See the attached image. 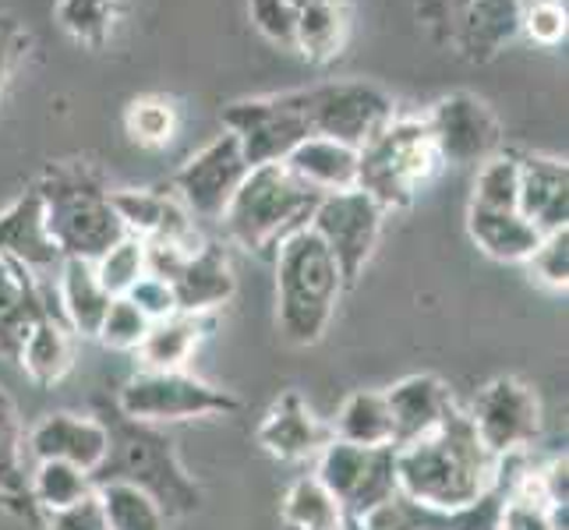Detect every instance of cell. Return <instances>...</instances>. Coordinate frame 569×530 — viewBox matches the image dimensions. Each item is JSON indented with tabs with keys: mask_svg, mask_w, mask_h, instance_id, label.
<instances>
[{
	"mask_svg": "<svg viewBox=\"0 0 569 530\" xmlns=\"http://www.w3.org/2000/svg\"><path fill=\"white\" fill-rule=\"evenodd\" d=\"M442 160L431 142L425 117H392V121L358 149V188L382 212L410 209L421 188L439 173Z\"/></svg>",
	"mask_w": 569,
	"mask_h": 530,
	"instance_id": "5",
	"label": "cell"
},
{
	"mask_svg": "<svg viewBox=\"0 0 569 530\" xmlns=\"http://www.w3.org/2000/svg\"><path fill=\"white\" fill-rule=\"evenodd\" d=\"M149 326L152 322L128 298H113L103 322H100V332H96V340H100L107 350H139Z\"/></svg>",
	"mask_w": 569,
	"mask_h": 530,
	"instance_id": "41",
	"label": "cell"
},
{
	"mask_svg": "<svg viewBox=\"0 0 569 530\" xmlns=\"http://www.w3.org/2000/svg\"><path fill=\"white\" fill-rule=\"evenodd\" d=\"M442 14L449 39L475 61L496 57L520 29V0H442Z\"/></svg>",
	"mask_w": 569,
	"mask_h": 530,
	"instance_id": "18",
	"label": "cell"
},
{
	"mask_svg": "<svg viewBox=\"0 0 569 530\" xmlns=\"http://www.w3.org/2000/svg\"><path fill=\"white\" fill-rule=\"evenodd\" d=\"M386 212L368 199L361 188L322 194V202L311 212V230L319 233V241L329 248L332 262L340 269L343 290H355L365 266L379 248Z\"/></svg>",
	"mask_w": 569,
	"mask_h": 530,
	"instance_id": "11",
	"label": "cell"
},
{
	"mask_svg": "<svg viewBox=\"0 0 569 530\" xmlns=\"http://www.w3.org/2000/svg\"><path fill=\"white\" fill-rule=\"evenodd\" d=\"M316 478L337 499L343 517H365L400 496L397 446H350L332 439L316 457Z\"/></svg>",
	"mask_w": 569,
	"mask_h": 530,
	"instance_id": "10",
	"label": "cell"
},
{
	"mask_svg": "<svg viewBox=\"0 0 569 530\" xmlns=\"http://www.w3.org/2000/svg\"><path fill=\"white\" fill-rule=\"evenodd\" d=\"M499 530H552L548 513H545L538 470L527 467L523 460L513 474V484H509V496H506L502 517H499Z\"/></svg>",
	"mask_w": 569,
	"mask_h": 530,
	"instance_id": "36",
	"label": "cell"
},
{
	"mask_svg": "<svg viewBox=\"0 0 569 530\" xmlns=\"http://www.w3.org/2000/svg\"><path fill=\"white\" fill-rule=\"evenodd\" d=\"M386 392L389 418H392V446H410L425 436H431L442 418L453 410V397L449 386L439 376H407L400 382H392Z\"/></svg>",
	"mask_w": 569,
	"mask_h": 530,
	"instance_id": "19",
	"label": "cell"
},
{
	"mask_svg": "<svg viewBox=\"0 0 569 530\" xmlns=\"http://www.w3.org/2000/svg\"><path fill=\"white\" fill-rule=\"evenodd\" d=\"M14 36L18 29L8 22V18H0V89H4L8 82V74H11V64H14Z\"/></svg>",
	"mask_w": 569,
	"mask_h": 530,
	"instance_id": "46",
	"label": "cell"
},
{
	"mask_svg": "<svg viewBox=\"0 0 569 530\" xmlns=\"http://www.w3.org/2000/svg\"><path fill=\"white\" fill-rule=\"evenodd\" d=\"M248 170L251 167L244 163L238 134L223 131L178 167V173H173V181H170L173 188L170 194L188 209L191 220L194 216H199V220H220L223 209L233 199V191H238L248 177Z\"/></svg>",
	"mask_w": 569,
	"mask_h": 530,
	"instance_id": "14",
	"label": "cell"
},
{
	"mask_svg": "<svg viewBox=\"0 0 569 530\" xmlns=\"http://www.w3.org/2000/svg\"><path fill=\"white\" fill-rule=\"evenodd\" d=\"M57 269H61V277H57V298H61L64 326L71 332H78V337L96 340V332H100V322H103L113 298L103 290V283L96 280L92 262L64 259Z\"/></svg>",
	"mask_w": 569,
	"mask_h": 530,
	"instance_id": "26",
	"label": "cell"
},
{
	"mask_svg": "<svg viewBox=\"0 0 569 530\" xmlns=\"http://www.w3.org/2000/svg\"><path fill=\"white\" fill-rule=\"evenodd\" d=\"M124 131L134 146L163 149L173 142V134H178V110H173V103L163 100V96H139V100L128 103Z\"/></svg>",
	"mask_w": 569,
	"mask_h": 530,
	"instance_id": "37",
	"label": "cell"
},
{
	"mask_svg": "<svg viewBox=\"0 0 569 530\" xmlns=\"http://www.w3.org/2000/svg\"><path fill=\"white\" fill-rule=\"evenodd\" d=\"M520 26L538 47H559L566 39V4L562 0H527L520 4Z\"/></svg>",
	"mask_w": 569,
	"mask_h": 530,
	"instance_id": "43",
	"label": "cell"
},
{
	"mask_svg": "<svg viewBox=\"0 0 569 530\" xmlns=\"http://www.w3.org/2000/svg\"><path fill=\"white\" fill-rule=\"evenodd\" d=\"M206 329V316H181L178 311V316L152 322L142 347L134 353L142 358L146 371H181L191 353L199 350Z\"/></svg>",
	"mask_w": 569,
	"mask_h": 530,
	"instance_id": "30",
	"label": "cell"
},
{
	"mask_svg": "<svg viewBox=\"0 0 569 530\" xmlns=\"http://www.w3.org/2000/svg\"><path fill=\"white\" fill-rule=\"evenodd\" d=\"M96 492L92 478L82 467L64 463V460H39L36 474L29 478V496L32 506L43 509V513H57V509H68L74 502H82L86 496Z\"/></svg>",
	"mask_w": 569,
	"mask_h": 530,
	"instance_id": "31",
	"label": "cell"
},
{
	"mask_svg": "<svg viewBox=\"0 0 569 530\" xmlns=\"http://www.w3.org/2000/svg\"><path fill=\"white\" fill-rule=\"evenodd\" d=\"M39 194H43V227L61 259L96 262L124 238V223L110 206V191L86 181H53L39 188Z\"/></svg>",
	"mask_w": 569,
	"mask_h": 530,
	"instance_id": "8",
	"label": "cell"
},
{
	"mask_svg": "<svg viewBox=\"0 0 569 530\" xmlns=\"http://www.w3.org/2000/svg\"><path fill=\"white\" fill-rule=\"evenodd\" d=\"M124 298H128L134 308H139L149 322H160V319L178 316V301H173L170 283H163L160 277H149V272L124 293Z\"/></svg>",
	"mask_w": 569,
	"mask_h": 530,
	"instance_id": "44",
	"label": "cell"
},
{
	"mask_svg": "<svg viewBox=\"0 0 569 530\" xmlns=\"http://www.w3.org/2000/svg\"><path fill=\"white\" fill-rule=\"evenodd\" d=\"M223 131L238 134L248 167L283 163L305 139H311V131L290 92L230 103L223 110Z\"/></svg>",
	"mask_w": 569,
	"mask_h": 530,
	"instance_id": "15",
	"label": "cell"
},
{
	"mask_svg": "<svg viewBox=\"0 0 569 530\" xmlns=\"http://www.w3.org/2000/svg\"><path fill=\"white\" fill-rule=\"evenodd\" d=\"M0 254H11V259H18L29 269H47L64 262L43 227V194L39 191H29L26 199H18L0 216Z\"/></svg>",
	"mask_w": 569,
	"mask_h": 530,
	"instance_id": "23",
	"label": "cell"
},
{
	"mask_svg": "<svg viewBox=\"0 0 569 530\" xmlns=\"http://www.w3.org/2000/svg\"><path fill=\"white\" fill-rule=\"evenodd\" d=\"M110 206L117 220L124 223V233L139 241H194L199 233L191 227L188 209L173 199L170 191L149 188H121L110 191Z\"/></svg>",
	"mask_w": 569,
	"mask_h": 530,
	"instance_id": "21",
	"label": "cell"
},
{
	"mask_svg": "<svg viewBox=\"0 0 569 530\" xmlns=\"http://www.w3.org/2000/svg\"><path fill=\"white\" fill-rule=\"evenodd\" d=\"M442 167H481L502 152V124L496 110L475 92H449L425 117Z\"/></svg>",
	"mask_w": 569,
	"mask_h": 530,
	"instance_id": "13",
	"label": "cell"
},
{
	"mask_svg": "<svg viewBox=\"0 0 569 530\" xmlns=\"http://www.w3.org/2000/svg\"><path fill=\"white\" fill-rule=\"evenodd\" d=\"M470 424H475L481 446L496 460L517 457L531 449L541 436V400L523 379L499 376L488 382L475 407H470Z\"/></svg>",
	"mask_w": 569,
	"mask_h": 530,
	"instance_id": "12",
	"label": "cell"
},
{
	"mask_svg": "<svg viewBox=\"0 0 569 530\" xmlns=\"http://www.w3.org/2000/svg\"><path fill=\"white\" fill-rule=\"evenodd\" d=\"M92 269L110 298H124V293L146 277V241L124 233L121 241L107 248L100 259L92 262Z\"/></svg>",
	"mask_w": 569,
	"mask_h": 530,
	"instance_id": "39",
	"label": "cell"
},
{
	"mask_svg": "<svg viewBox=\"0 0 569 530\" xmlns=\"http://www.w3.org/2000/svg\"><path fill=\"white\" fill-rule=\"evenodd\" d=\"M343 509L326 492L316 474H301L283 496V523L287 530H340Z\"/></svg>",
	"mask_w": 569,
	"mask_h": 530,
	"instance_id": "32",
	"label": "cell"
},
{
	"mask_svg": "<svg viewBox=\"0 0 569 530\" xmlns=\"http://www.w3.org/2000/svg\"><path fill=\"white\" fill-rule=\"evenodd\" d=\"M96 418L107 428V457L92 470V484H131L146 492L163 517H191L202 506V488L194 481L173 442L160 431V424L131 421L117 403L96 400Z\"/></svg>",
	"mask_w": 569,
	"mask_h": 530,
	"instance_id": "2",
	"label": "cell"
},
{
	"mask_svg": "<svg viewBox=\"0 0 569 530\" xmlns=\"http://www.w3.org/2000/svg\"><path fill=\"white\" fill-rule=\"evenodd\" d=\"M96 496H100L110 530H167L163 509L146 492H139V488L110 481V484H96Z\"/></svg>",
	"mask_w": 569,
	"mask_h": 530,
	"instance_id": "34",
	"label": "cell"
},
{
	"mask_svg": "<svg viewBox=\"0 0 569 530\" xmlns=\"http://www.w3.org/2000/svg\"><path fill=\"white\" fill-rule=\"evenodd\" d=\"M332 439L350 446H392V418L382 389H355L329 421Z\"/></svg>",
	"mask_w": 569,
	"mask_h": 530,
	"instance_id": "29",
	"label": "cell"
},
{
	"mask_svg": "<svg viewBox=\"0 0 569 530\" xmlns=\"http://www.w3.org/2000/svg\"><path fill=\"white\" fill-rule=\"evenodd\" d=\"M467 233L496 262H527V254L541 241V233L517 209L502 212V209L467 206Z\"/></svg>",
	"mask_w": 569,
	"mask_h": 530,
	"instance_id": "27",
	"label": "cell"
},
{
	"mask_svg": "<svg viewBox=\"0 0 569 530\" xmlns=\"http://www.w3.org/2000/svg\"><path fill=\"white\" fill-rule=\"evenodd\" d=\"M254 439H259V446L272 460L298 463V460H316L322 453L332 442V428L308 407V400L298 389H287L266 410Z\"/></svg>",
	"mask_w": 569,
	"mask_h": 530,
	"instance_id": "16",
	"label": "cell"
},
{
	"mask_svg": "<svg viewBox=\"0 0 569 530\" xmlns=\"http://www.w3.org/2000/svg\"><path fill=\"white\" fill-rule=\"evenodd\" d=\"M18 368L26 371L29 382H36L39 389H50L61 382L71 364H74V343H71V329L50 316L39 319L29 337L22 340V350H18Z\"/></svg>",
	"mask_w": 569,
	"mask_h": 530,
	"instance_id": "28",
	"label": "cell"
},
{
	"mask_svg": "<svg viewBox=\"0 0 569 530\" xmlns=\"http://www.w3.org/2000/svg\"><path fill=\"white\" fill-rule=\"evenodd\" d=\"M527 269L531 277L548 290H566L569 287V227L541 233L535 251L527 254Z\"/></svg>",
	"mask_w": 569,
	"mask_h": 530,
	"instance_id": "40",
	"label": "cell"
},
{
	"mask_svg": "<svg viewBox=\"0 0 569 530\" xmlns=\"http://www.w3.org/2000/svg\"><path fill=\"white\" fill-rule=\"evenodd\" d=\"M22 453H26L22 414H18V407L8 392L0 389V496L11 502H32Z\"/></svg>",
	"mask_w": 569,
	"mask_h": 530,
	"instance_id": "33",
	"label": "cell"
},
{
	"mask_svg": "<svg viewBox=\"0 0 569 530\" xmlns=\"http://www.w3.org/2000/svg\"><path fill=\"white\" fill-rule=\"evenodd\" d=\"M290 96L316 139H332L350 149H365L397 117L392 96L361 78L290 89Z\"/></svg>",
	"mask_w": 569,
	"mask_h": 530,
	"instance_id": "6",
	"label": "cell"
},
{
	"mask_svg": "<svg viewBox=\"0 0 569 530\" xmlns=\"http://www.w3.org/2000/svg\"><path fill=\"white\" fill-rule=\"evenodd\" d=\"M26 449L32 460H64L82 467L92 474L107 457V428L96 414H71V410H57L43 414L26 436Z\"/></svg>",
	"mask_w": 569,
	"mask_h": 530,
	"instance_id": "17",
	"label": "cell"
},
{
	"mask_svg": "<svg viewBox=\"0 0 569 530\" xmlns=\"http://www.w3.org/2000/svg\"><path fill=\"white\" fill-rule=\"evenodd\" d=\"M121 14V0H57V22L89 50L107 47V39Z\"/></svg>",
	"mask_w": 569,
	"mask_h": 530,
	"instance_id": "35",
	"label": "cell"
},
{
	"mask_svg": "<svg viewBox=\"0 0 569 530\" xmlns=\"http://www.w3.org/2000/svg\"><path fill=\"white\" fill-rule=\"evenodd\" d=\"M277 254V329L290 347H316L343 298L340 269L319 233L305 227L272 251Z\"/></svg>",
	"mask_w": 569,
	"mask_h": 530,
	"instance_id": "3",
	"label": "cell"
},
{
	"mask_svg": "<svg viewBox=\"0 0 569 530\" xmlns=\"http://www.w3.org/2000/svg\"><path fill=\"white\" fill-rule=\"evenodd\" d=\"M350 32L347 0H301L298 22H293V53L308 64L337 61Z\"/></svg>",
	"mask_w": 569,
	"mask_h": 530,
	"instance_id": "25",
	"label": "cell"
},
{
	"mask_svg": "<svg viewBox=\"0 0 569 530\" xmlns=\"http://www.w3.org/2000/svg\"><path fill=\"white\" fill-rule=\"evenodd\" d=\"M322 202L316 188L298 181L283 163L251 167L241 188L233 191L220 223L227 238L254 254L277 251L290 233L311 223V212Z\"/></svg>",
	"mask_w": 569,
	"mask_h": 530,
	"instance_id": "4",
	"label": "cell"
},
{
	"mask_svg": "<svg viewBox=\"0 0 569 530\" xmlns=\"http://www.w3.org/2000/svg\"><path fill=\"white\" fill-rule=\"evenodd\" d=\"M517 212L538 233L562 230L569 220V167L559 156H520Z\"/></svg>",
	"mask_w": 569,
	"mask_h": 530,
	"instance_id": "20",
	"label": "cell"
},
{
	"mask_svg": "<svg viewBox=\"0 0 569 530\" xmlns=\"http://www.w3.org/2000/svg\"><path fill=\"white\" fill-rule=\"evenodd\" d=\"M43 316H50L47 293L32 280V269L0 254V353L8 361H18L22 340Z\"/></svg>",
	"mask_w": 569,
	"mask_h": 530,
	"instance_id": "22",
	"label": "cell"
},
{
	"mask_svg": "<svg viewBox=\"0 0 569 530\" xmlns=\"http://www.w3.org/2000/svg\"><path fill=\"white\" fill-rule=\"evenodd\" d=\"M502 460L481 446L475 424L453 403L431 436L397 449L400 496L428 509H457L496 484Z\"/></svg>",
	"mask_w": 569,
	"mask_h": 530,
	"instance_id": "1",
	"label": "cell"
},
{
	"mask_svg": "<svg viewBox=\"0 0 569 530\" xmlns=\"http://www.w3.org/2000/svg\"><path fill=\"white\" fill-rule=\"evenodd\" d=\"M50 523L47 530H110L107 517H103V506L100 496H86L82 502H74L68 509H57V513H47Z\"/></svg>",
	"mask_w": 569,
	"mask_h": 530,
	"instance_id": "45",
	"label": "cell"
},
{
	"mask_svg": "<svg viewBox=\"0 0 569 530\" xmlns=\"http://www.w3.org/2000/svg\"><path fill=\"white\" fill-rule=\"evenodd\" d=\"M117 410L131 421L146 424H170V421H194V418H230L244 407L241 397L230 389L194 379L188 371H139L121 386L113 397Z\"/></svg>",
	"mask_w": 569,
	"mask_h": 530,
	"instance_id": "7",
	"label": "cell"
},
{
	"mask_svg": "<svg viewBox=\"0 0 569 530\" xmlns=\"http://www.w3.org/2000/svg\"><path fill=\"white\" fill-rule=\"evenodd\" d=\"M517 191H520V156H513V152H496L492 160H485L478 167L470 206L513 212L517 209Z\"/></svg>",
	"mask_w": 569,
	"mask_h": 530,
	"instance_id": "38",
	"label": "cell"
},
{
	"mask_svg": "<svg viewBox=\"0 0 569 530\" xmlns=\"http://www.w3.org/2000/svg\"><path fill=\"white\" fill-rule=\"evenodd\" d=\"M146 272L170 283L181 316H209L233 298V269L216 241H146Z\"/></svg>",
	"mask_w": 569,
	"mask_h": 530,
	"instance_id": "9",
	"label": "cell"
},
{
	"mask_svg": "<svg viewBox=\"0 0 569 530\" xmlns=\"http://www.w3.org/2000/svg\"><path fill=\"white\" fill-rule=\"evenodd\" d=\"M301 0H248V18L272 47L293 50V22H298Z\"/></svg>",
	"mask_w": 569,
	"mask_h": 530,
	"instance_id": "42",
	"label": "cell"
},
{
	"mask_svg": "<svg viewBox=\"0 0 569 530\" xmlns=\"http://www.w3.org/2000/svg\"><path fill=\"white\" fill-rule=\"evenodd\" d=\"M283 167L308 188H316L319 194L358 188V149L340 146L332 139H316L311 134V139H305L287 156Z\"/></svg>",
	"mask_w": 569,
	"mask_h": 530,
	"instance_id": "24",
	"label": "cell"
}]
</instances>
